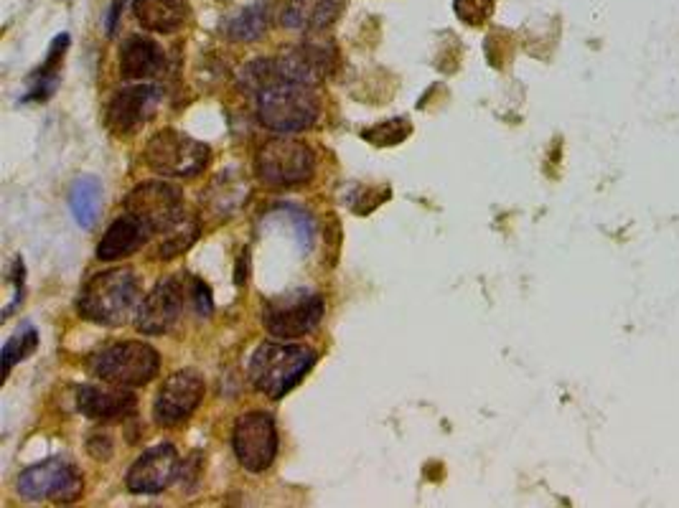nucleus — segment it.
I'll use <instances>...</instances> for the list:
<instances>
[{
    "instance_id": "nucleus-1",
    "label": "nucleus",
    "mask_w": 679,
    "mask_h": 508,
    "mask_svg": "<svg viewBox=\"0 0 679 508\" xmlns=\"http://www.w3.org/2000/svg\"><path fill=\"white\" fill-rule=\"evenodd\" d=\"M138 298H141L138 275L130 267H120L97 272L87 279V285L79 292L77 310L84 320L115 328L133 316Z\"/></svg>"
},
{
    "instance_id": "nucleus-2",
    "label": "nucleus",
    "mask_w": 679,
    "mask_h": 508,
    "mask_svg": "<svg viewBox=\"0 0 679 508\" xmlns=\"http://www.w3.org/2000/svg\"><path fill=\"white\" fill-rule=\"evenodd\" d=\"M316 351L300 343H262L250 361V381L270 399H282L316 364Z\"/></svg>"
},
{
    "instance_id": "nucleus-3",
    "label": "nucleus",
    "mask_w": 679,
    "mask_h": 508,
    "mask_svg": "<svg viewBox=\"0 0 679 508\" xmlns=\"http://www.w3.org/2000/svg\"><path fill=\"white\" fill-rule=\"evenodd\" d=\"M257 114L260 122L278 135L303 132L319 120V94L310 84L275 79L262 92H257Z\"/></svg>"
},
{
    "instance_id": "nucleus-4",
    "label": "nucleus",
    "mask_w": 679,
    "mask_h": 508,
    "mask_svg": "<svg viewBox=\"0 0 679 508\" xmlns=\"http://www.w3.org/2000/svg\"><path fill=\"white\" fill-rule=\"evenodd\" d=\"M92 374L104 384H115L125 389L145 386L158 376L161 356L153 346L143 341H123L104 348L92 358Z\"/></svg>"
},
{
    "instance_id": "nucleus-5",
    "label": "nucleus",
    "mask_w": 679,
    "mask_h": 508,
    "mask_svg": "<svg viewBox=\"0 0 679 508\" xmlns=\"http://www.w3.org/2000/svg\"><path fill=\"white\" fill-rule=\"evenodd\" d=\"M209 145L173 127L155 132L145 145V163L166 178H196L209 165Z\"/></svg>"
},
{
    "instance_id": "nucleus-6",
    "label": "nucleus",
    "mask_w": 679,
    "mask_h": 508,
    "mask_svg": "<svg viewBox=\"0 0 679 508\" xmlns=\"http://www.w3.org/2000/svg\"><path fill=\"white\" fill-rule=\"evenodd\" d=\"M193 308V278L186 275H171L161 279L153 290L145 295L138 308L135 328L145 336H161L176 328L183 310Z\"/></svg>"
},
{
    "instance_id": "nucleus-7",
    "label": "nucleus",
    "mask_w": 679,
    "mask_h": 508,
    "mask_svg": "<svg viewBox=\"0 0 679 508\" xmlns=\"http://www.w3.org/2000/svg\"><path fill=\"white\" fill-rule=\"evenodd\" d=\"M320 318H323V298L319 292H282L262 305V323L270 330V336L280 341L300 338L316 330Z\"/></svg>"
},
{
    "instance_id": "nucleus-8",
    "label": "nucleus",
    "mask_w": 679,
    "mask_h": 508,
    "mask_svg": "<svg viewBox=\"0 0 679 508\" xmlns=\"http://www.w3.org/2000/svg\"><path fill=\"white\" fill-rule=\"evenodd\" d=\"M316 158L310 145L300 140L280 138L268 140L257 152L255 171L270 186H300L313 176Z\"/></svg>"
},
{
    "instance_id": "nucleus-9",
    "label": "nucleus",
    "mask_w": 679,
    "mask_h": 508,
    "mask_svg": "<svg viewBox=\"0 0 679 508\" xmlns=\"http://www.w3.org/2000/svg\"><path fill=\"white\" fill-rule=\"evenodd\" d=\"M125 211L141 219L143 224L151 229L155 239V237L166 234L171 227H176L186 216V203H183V193L173 183L145 181L128 193Z\"/></svg>"
},
{
    "instance_id": "nucleus-10",
    "label": "nucleus",
    "mask_w": 679,
    "mask_h": 508,
    "mask_svg": "<svg viewBox=\"0 0 679 508\" xmlns=\"http://www.w3.org/2000/svg\"><path fill=\"white\" fill-rule=\"evenodd\" d=\"M21 498L26 501H56V503H72L82 495L84 481L74 463L64 457H49L39 465H31L15 483Z\"/></svg>"
},
{
    "instance_id": "nucleus-11",
    "label": "nucleus",
    "mask_w": 679,
    "mask_h": 508,
    "mask_svg": "<svg viewBox=\"0 0 679 508\" xmlns=\"http://www.w3.org/2000/svg\"><path fill=\"white\" fill-rule=\"evenodd\" d=\"M231 444L240 465L250 473H262L278 455V430L268 412H244L234 422Z\"/></svg>"
},
{
    "instance_id": "nucleus-12",
    "label": "nucleus",
    "mask_w": 679,
    "mask_h": 508,
    "mask_svg": "<svg viewBox=\"0 0 679 508\" xmlns=\"http://www.w3.org/2000/svg\"><path fill=\"white\" fill-rule=\"evenodd\" d=\"M275 64V74L285 82H300V84H319L336 69V46L326 38H310L300 46L282 51Z\"/></svg>"
},
{
    "instance_id": "nucleus-13",
    "label": "nucleus",
    "mask_w": 679,
    "mask_h": 508,
    "mask_svg": "<svg viewBox=\"0 0 679 508\" xmlns=\"http://www.w3.org/2000/svg\"><path fill=\"white\" fill-rule=\"evenodd\" d=\"M163 100V89L153 84H135L115 92V97L107 102L104 125L115 135H133L135 130L148 125L158 112Z\"/></svg>"
},
{
    "instance_id": "nucleus-14",
    "label": "nucleus",
    "mask_w": 679,
    "mask_h": 508,
    "mask_svg": "<svg viewBox=\"0 0 679 508\" xmlns=\"http://www.w3.org/2000/svg\"><path fill=\"white\" fill-rule=\"evenodd\" d=\"M204 392V379L199 376V371H193V368L176 371L173 376L163 381L161 392L155 396V422L163 427H176L181 422H186L199 409Z\"/></svg>"
},
{
    "instance_id": "nucleus-15",
    "label": "nucleus",
    "mask_w": 679,
    "mask_h": 508,
    "mask_svg": "<svg viewBox=\"0 0 679 508\" xmlns=\"http://www.w3.org/2000/svg\"><path fill=\"white\" fill-rule=\"evenodd\" d=\"M179 473V453L173 444H155L145 450L128 470V491L130 493H161L173 483Z\"/></svg>"
},
{
    "instance_id": "nucleus-16",
    "label": "nucleus",
    "mask_w": 679,
    "mask_h": 508,
    "mask_svg": "<svg viewBox=\"0 0 679 508\" xmlns=\"http://www.w3.org/2000/svg\"><path fill=\"white\" fill-rule=\"evenodd\" d=\"M77 409L84 417L94 419V422H123L135 415L138 409V399L135 394L125 389V386H97V384H84L77 389Z\"/></svg>"
},
{
    "instance_id": "nucleus-17",
    "label": "nucleus",
    "mask_w": 679,
    "mask_h": 508,
    "mask_svg": "<svg viewBox=\"0 0 679 508\" xmlns=\"http://www.w3.org/2000/svg\"><path fill=\"white\" fill-rule=\"evenodd\" d=\"M166 54L148 36H130L120 49V76L128 82H148L163 74Z\"/></svg>"
},
{
    "instance_id": "nucleus-18",
    "label": "nucleus",
    "mask_w": 679,
    "mask_h": 508,
    "mask_svg": "<svg viewBox=\"0 0 679 508\" xmlns=\"http://www.w3.org/2000/svg\"><path fill=\"white\" fill-rule=\"evenodd\" d=\"M151 239H153V234L141 219H135L133 214L120 216L117 221L110 224V229L104 231L103 241L97 244V259L115 262V259L135 254L143 244H148Z\"/></svg>"
},
{
    "instance_id": "nucleus-19",
    "label": "nucleus",
    "mask_w": 679,
    "mask_h": 508,
    "mask_svg": "<svg viewBox=\"0 0 679 508\" xmlns=\"http://www.w3.org/2000/svg\"><path fill=\"white\" fill-rule=\"evenodd\" d=\"M344 0H288L282 8V25L298 34L323 31L341 15Z\"/></svg>"
},
{
    "instance_id": "nucleus-20",
    "label": "nucleus",
    "mask_w": 679,
    "mask_h": 508,
    "mask_svg": "<svg viewBox=\"0 0 679 508\" xmlns=\"http://www.w3.org/2000/svg\"><path fill=\"white\" fill-rule=\"evenodd\" d=\"M247 190H250V186L244 178L237 176L234 171H221L202 196V206L217 219H230L247 201Z\"/></svg>"
},
{
    "instance_id": "nucleus-21",
    "label": "nucleus",
    "mask_w": 679,
    "mask_h": 508,
    "mask_svg": "<svg viewBox=\"0 0 679 508\" xmlns=\"http://www.w3.org/2000/svg\"><path fill=\"white\" fill-rule=\"evenodd\" d=\"M133 11L145 31L173 34L186 24L189 3L186 0H133Z\"/></svg>"
},
{
    "instance_id": "nucleus-22",
    "label": "nucleus",
    "mask_w": 679,
    "mask_h": 508,
    "mask_svg": "<svg viewBox=\"0 0 679 508\" xmlns=\"http://www.w3.org/2000/svg\"><path fill=\"white\" fill-rule=\"evenodd\" d=\"M268 0H255L252 5H247L240 13L230 15L221 25V34L230 41H237V44H250V41H257L262 34H268Z\"/></svg>"
},
{
    "instance_id": "nucleus-23",
    "label": "nucleus",
    "mask_w": 679,
    "mask_h": 508,
    "mask_svg": "<svg viewBox=\"0 0 679 508\" xmlns=\"http://www.w3.org/2000/svg\"><path fill=\"white\" fill-rule=\"evenodd\" d=\"M69 206L72 214L82 229H92L97 216H100V206H103V183L94 176H82L74 181L72 193H69Z\"/></svg>"
},
{
    "instance_id": "nucleus-24",
    "label": "nucleus",
    "mask_w": 679,
    "mask_h": 508,
    "mask_svg": "<svg viewBox=\"0 0 679 508\" xmlns=\"http://www.w3.org/2000/svg\"><path fill=\"white\" fill-rule=\"evenodd\" d=\"M196 239H199V221L186 214L176 227H171L166 234L158 237L153 254L158 259H173V257L186 252Z\"/></svg>"
},
{
    "instance_id": "nucleus-25",
    "label": "nucleus",
    "mask_w": 679,
    "mask_h": 508,
    "mask_svg": "<svg viewBox=\"0 0 679 508\" xmlns=\"http://www.w3.org/2000/svg\"><path fill=\"white\" fill-rule=\"evenodd\" d=\"M69 46V36H59L52 44V51H49V59L44 62V66L39 69V84L31 89L34 94H28V100H46L52 97V92L56 89V69L62 66V59H64V49Z\"/></svg>"
},
{
    "instance_id": "nucleus-26",
    "label": "nucleus",
    "mask_w": 679,
    "mask_h": 508,
    "mask_svg": "<svg viewBox=\"0 0 679 508\" xmlns=\"http://www.w3.org/2000/svg\"><path fill=\"white\" fill-rule=\"evenodd\" d=\"M36 346H39V333H36L34 326H26V328L18 330L14 338L3 346V368H5V374H11V368L18 361H24V358L34 354Z\"/></svg>"
},
{
    "instance_id": "nucleus-27",
    "label": "nucleus",
    "mask_w": 679,
    "mask_h": 508,
    "mask_svg": "<svg viewBox=\"0 0 679 508\" xmlns=\"http://www.w3.org/2000/svg\"><path fill=\"white\" fill-rule=\"evenodd\" d=\"M410 120L398 117V120H389V122H382V125L364 130V140H369L377 148H387V145H398V142H402V140L410 135Z\"/></svg>"
},
{
    "instance_id": "nucleus-28",
    "label": "nucleus",
    "mask_w": 679,
    "mask_h": 508,
    "mask_svg": "<svg viewBox=\"0 0 679 508\" xmlns=\"http://www.w3.org/2000/svg\"><path fill=\"white\" fill-rule=\"evenodd\" d=\"M453 11L466 25H484L494 13V0H453Z\"/></svg>"
},
{
    "instance_id": "nucleus-29",
    "label": "nucleus",
    "mask_w": 679,
    "mask_h": 508,
    "mask_svg": "<svg viewBox=\"0 0 679 508\" xmlns=\"http://www.w3.org/2000/svg\"><path fill=\"white\" fill-rule=\"evenodd\" d=\"M90 453L97 460H107V457L113 455V443H110V437L107 435H94L90 440Z\"/></svg>"
},
{
    "instance_id": "nucleus-30",
    "label": "nucleus",
    "mask_w": 679,
    "mask_h": 508,
    "mask_svg": "<svg viewBox=\"0 0 679 508\" xmlns=\"http://www.w3.org/2000/svg\"><path fill=\"white\" fill-rule=\"evenodd\" d=\"M120 8H123V0H115V5H113V11H110V24H107V34H115V21H117V15H120Z\"/></svg>"
},
{
    "instance_id": "nucleus-31",
    "label": "nucleus",
    "mask_w": 679,
    "mask_h": 508,
    "mask_svg": "<svg viewBox=\"0 0 679 508\" xmlns=\"http://www.w3.org/2000/svg\"><path fill=\"white\" fill-rule=\"evenodd\" d=\"M219 3H227V0H219Z\"/></svg>"
}]
</instances>
